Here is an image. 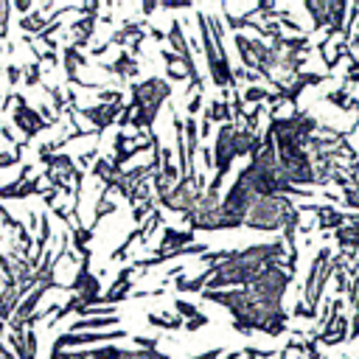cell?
I'll use <instances>...</instances> for the list:
<instances>
[{"label":"cell","mask_w":359,"mask_h":359,"mask_svg":"<svg viewBox=\"0 0 359 359\" xmlns=\"http://www.w3.org/2000/svg\"><path fill=\"white\" fill-rule=\"evenodd\" d=\"M11 104H14L11 121H14V126H17L25 137H36L42 129H48V126H50V123H48L36 109H31V107L25 104V98H22L20 93H11Z\"/></svg>","instance_id":"cell-5"},{"label":"cell","mask_w":359,"mask_h":359,"mask_svg":"<svg viewBox=\"0 0 359 359\" xmlns=\"http://www.w3.org/2000/svg\"><path fill=\"white\" fill-rule=\"evenodd\" d=\"M174 311H177V317H180V320H185V323H191V320H199V317H202V311H199L194 303H188V300H174Z\"/></svg>","instance_id":"cell-12"},{"label":"cell","mask_w":359,"mask_h":359,"mask_svg":"<svg viewBox=\"0 0 359 359\" xmlns=\"http://www.w3.org/2000/svg\"><path fill=\"white\" fill-rule=\"evenodd\" d=\"M194 244V233L191 230H174V227H165L163 230V238H160V244L154 247L157 252H180V250H185V247H191Z\"/></svg>","instance_id":"cell-7"},{"label":"cell","mask_w":359,"mask_h":359,"mask_svg":"<svg viewBox=\"0 0 359 359\" xmlns=\"http://www.w3.org/2000/svg\"><path fill=\"white\" fill-rule=\"evenodd\" d=\"M205 121H219V123H230L233 121V112H230V104L227 101H210L205 107Z\"/></svg>","instance_id":"cell-11"},{"label":"cell","mask_w":359,"mask_h":359,"mask_svg":"<svg viewBox=\"0 0 359 359\" xmlns=\"http://www.w3.org/2000/svg\"><path fill=\"white\" fill-rule=\"evenodd\" d=\"M331 252L328 247H323L311 264V269L306 272V283H303V297H300V306L306 309V320L317 317V306L323 300V292L328 286V278H331Z\"/></svg>","instance_id":"cell-4"},{"label":"cell","mask_w":359,"mask_h":359,"mask_svg":"<svg viewBox=\"0 0 359 359\" xmlns=\"http://www.w3.org/2000/svg\"><path fill=\"white\" fill-rule=\"evenodd\" d=\"M345 81H348V84H356V81H359V59H351V62H348Z\"/></svg>","instance_id":"cell-15"},{"label":"cell","mask_w":359,"mask_h":359,"mask_svg":"<svg viewBox=\"0 0 359 359\" xmlns=\"http://www.w3.org/2000/svg\"><path fill=\"white\" fill-rule=\"evenodd\" d=\"M300 208H294V202L289 196H255L250 202V208L244 210L241 224L250 230H283L286 224H300Z\"/></svg>","instance_id":"cell-3"},{"label":"cell","mask_w":359,"mask_h":359,"mask_svg":"<svg viewBox=\"0 0 359 359\" xmlns=\"http://www.w3.org/2000/svg\"><path fill=\"white\" fill-rule=\"evenodd\" d=\"M202 163H205V168H208V171H213V151H210L208 146L202 149Z\"/></svg>","instance_id":"cell-18"},{"label":"cell","mask_w":359,"mask_h":359,"mask_svg":"<svg viewBox=\"0 0 359 359\" xmlns=\"http://www.w3.org/2000/svg\"><path fill=\"white\" fill-rule=\"evenodd\" d=\"M0 359H14V353H11V351L3 345V339H0Z\"/></svg>","instance_id":"cell-20"},{"label":"cell","mask_w":359,"mask_h":359,"mask_svg":"<svg viewBox=\"0 0 359 359\" xmlns=\"http://www.w3.org/2000/svg\"><path fill=\"white\" fill-rule=\"evenodd\" d=\"M286 258V244L269 241V244H250L244 250H230L224 261H219L205 283L202 292H224V289H241L250 286L264 269L283 264Z\"/></svg>","instance_id":"cell-2"},{"label":"cell","mask_w":359,"mask_h":359,"mask_svg":"<svg viewBox=\"0 0 359 359\" xmlns=\"http://www.w3.org/2000/svg\"><path fill=\"white\" fill-rule=\"evenodd\" d=\"M118 325V314H107V317H79L70 325V334H90V331H112Z\"/></svg>","instance_id":"cell-8"},{"label":"cell","mask_w":359,"mask_h":359,"mask_svg":"<svg viewBox=\"0 0 359 359\" xmlns=\"http://www.w3.org/2000/svg\"><path fill=\"white\" fill-rule=\"evenodd\" d=\"M205 300L224 306L233 314V325L241 334L250 331H264L269 337H280L286 331V311L283 303L269 300L264 294H258L250 286L241 289H224V292H199Z\"/></svg>","instance_id":"cell-1"},{"label":"cell","mask_w":359,"mask_h":359,"mask_svg":"<svg viewBox=\"0 0 359 359\" xmlns=\"http://www.w3.org/2000/svg\"><path fill=\"white\" fill-rule=\"evenodd\" d=\"M222 353H224L222 348H213V351H205V353H199L196 359H222Z\"/></svg>","instance_id":"cell-19"},{"label":"cell","mask_w":359,"mask_h":359,"mask_svg":"<svg viewBox=\"0 0 359 359\" xmlns=\"http://www.w3.org/2000/svg\"><path fill=\"white\" fill-rule=\"evenodd\" d=\"M146 323L154 325V328H163V331H180L182 328V320L171 311H154V314H146Z\"/></svg>","instance_id":"cell-10"},{"label":"cell","mask_w":359,"mask_h":359,"mask_svg":"<svg viewBox=\"0 0 359 359\" xmlns=\"http://www.w3.org/2000/svg\"><path fill=\"white\" fill-rule=\"evenodd\" d=\"M121 112H123V104H95V107H84L79 115L93 123V135H95V132L107 129L109 123H115L121 118Z\"/></svg>","instance_id":"cell-6"},{"label":"cell","mask_w":359,"mask_h":359,"mask_svg":"<svg viewBox=\"0 0 359 359\" xmlns=\"http://www.w3.org/2000/svg\"><path fill=\"white\" fill-rule=\"evenodd\" d=\"M45 22H48V20H42V11L36 8L34 14H25V17L20 20V28H22V31H34V34H39V31L45 28Z\"/></svg>","instance_id":"cell-13"},{"label":"cell","mask_w":359,"mask_h":359,"mask_svg":"<svg viewBox=\"0 0 359 359\" xmlns=\"http://www.w3.org/2000/svg\"><path fill=\"white\" fill-rule=\"evenodd\" d=\"M39 81H42L39 67H36V65H28V70H25V84H28V87H34V84H39Z\"/></svg>","instance_id":"cell-16"},{"label":"cell","mask_w":359,"mask_h":359,"mask_svg":"<svg viewBox=\"0 0 359 359\" xmlns=\"http://www.w3.org/2000/svg\"><path fill=\"white\" fill-rule=\"evenodd\" d=\"M104 70L112 73V76H118V79H132V76H137V59L132 53L121 50L112 65H104Z\"/></svg>","instance_id":"cell-9"},{"label":"cell","mask_w":359,"mask_h":359,"mask_svg":"<svg viewBox=\"0 0 359 359\" xmlns=\"http://www.w3.org/2000/svg\"><path fill=\"white\" fill-rule=\"evenodd\" d=\"M8 14H11V3L0 0V39L8 34Z\"/></svg>","instance_id":"cell-14"},{"label":"cell","mask_w":359,"mask_h":359,"mask_svg":"<svg viewBox=\"0 0 359 359\" xmlns=\"http://www.w3.org/2000/svg\"><path fill=\"white\" fill-rule=\"evenodd\" d=\"M22 79V67H14V65H8V81L11 84H17Z\"/></svg>","instance_id":"cell-17"}]
</instances>
